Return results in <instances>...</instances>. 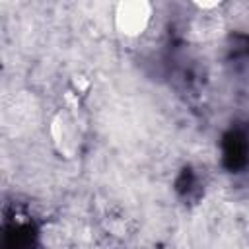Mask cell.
<instances>
[{
    "instance_id": "cell-1",
    "label": "cell",
    "mask_w": 249,
    "mask_h": 249,
    "mask_svg": "<svg viewBox=\"0 0 249 249\" xmlns=\"http://www.w3.org/2000/svg\"><path fill=\"white\" fill-rule=\"evenodd\" d=\"M150 4L146 2H128V4H121L119 12H117V25L123 33L126 35H138L146 29V25L150 23Z\"/></svg>"
}]
</instances>
